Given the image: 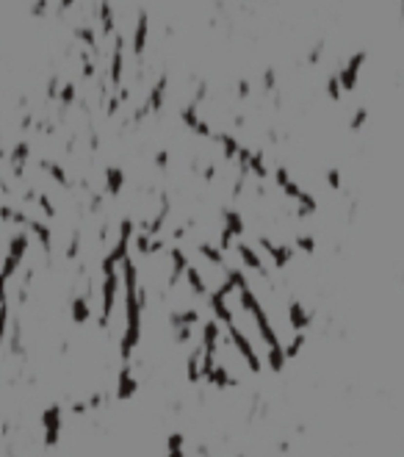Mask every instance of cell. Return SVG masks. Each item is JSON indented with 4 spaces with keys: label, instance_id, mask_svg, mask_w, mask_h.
I'll return each mask as SVG.
<instances>
[{
    "label": "cell",
    "instance_id": "6da1fadb",
    "mask_svg": "<svg viewBox=\"0 0 404 457\" xmlns=\"http://www.w3.org/2000/svg\"><path fill=\"white\" fill-rule=\"evenodd\" d=\"M230 341H232V344H227V346H230V349H227V352H230V358H232V360L247 363V366H250V360H252L250 352H247V349H244V346L235 341V336H232V333H230ZM222 349H224V336H213V341L208 344V369L219 371L224 382H232V379H235V366H232L230 360H219ZM252 363H255V360H252ZM255 366H258V363H255Z\"/></svg>",
    "mask_w": 404,
    "mask_h": 457
}]
</instances>
